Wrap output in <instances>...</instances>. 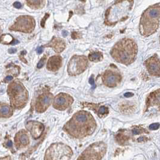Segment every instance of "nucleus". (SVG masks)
<instances>
[{
    "instance_id": "1",
    "label": "nucleus",
    "mask_w": 160,
    "mask_h": 160,
    "mask_svg": "<svg viewBox=\"0 0 160 160\" xmlns=\"http://www.w3.org/2000/svg\"><path fill=\"white\" fill-rule=\"evenodd\" d=\"M96 123L92 115L85 111L76 113L65 124L63 129L72 137L81 138L92 134Z\"/></svg>"
},
{
    "instance_id": "2",
    "label": "nucleus",
    "mask_w": 160,
    "mask_h": 160,
    "mask_svg": "<svg viewBox=\"0 0 160 160\" xmlns=\"http://www.w3.org/2000/svg\"><path fill=\"white\" fill-rule=\"evenodd\" d=\"M110 54L115 61L129 65L133 63L136 59L137 46L133 39L125 38L116 43Z\"/></svg>"
},
{
    "instance_id": "3",
    "label": "nucleus",
    "mask_w": 160,
    "mask_h": 160,
    "mask_svg": "<svg viewBox=\"0 0 160 160\" xmlns=\"http://www.w3.org/2000/svg\"><path fill=\"white\" fill-rule=\"evenodd\" d=\"M160 20V3L152 5L144 11L140 19V33L143 36H149L155 33Z\"/></svg>"
},
{
    "instance_id": "4",
    "label": "nucleus",
    "mask_w": 160,
    "mask_h": 160,
    "mask_svg": "<svg viewBox=\"0 0 160 160\" xmlns=\"http://www.w3.org/2000/svg\"><path fill=\"white\" fill-rule=\"evenodd\" d=\"M7 92L13 107L22 108L25 106L28 100V93L21 83L15 81L10 83Z\"/></svg>"
},
{
    "instance_id": "5",
    "label": "nucleus",
    "mask_w": 160,
    "mask_h": 160,
    "mask_svg": "<svg viewBox=\"0 0 160 160\" xmlns=\"http://www.w3.org/2000/svg\"><path fill=\"white\" fill-rule=\"evenodd\" d=\"M72 154V149L62 143H55L47 150L45 159H69Z\"/></svg>"
},
{
    "instance_id": "6",
    "label": "nucleus",
    "mask_w": 160,
    "mask_h": 160,
    "mask_svg": "<svg viewBox=\"0 0 160 160\" xmlns=\"http://www.w3.org/2000/svg\"><path fill=\"white\" fill-rule=\"evenodd\" d=\"M106 152V144L102 141L96 142L87 148L78 159H101Z\"/></svg>"
},
{
    "instance_id": "7",
    "label": "nucleus",
    "mask_w": 160,
    "mask_h": 160,
    "mask_svg": "<svg viewBox=\"0 0 160 160\" xmlns=\"http://www.w3.org/2000/svg\"><path fill=\"white\" fill-rule=\"evenodd\" d=\"M35 21L30 16H20L10 27V30L25 33H32L35 27Z\"/></svg>"
},
{
    "instance_id": "8",
    "label": "nucleus",
    "mask_w": 160,
    "mask_h": 160,
    "mask_svg": "<svg viewBox=\"0 0 160 160\" xmlns=\"http://www.w3.org/2000/svg\"><path fill=\"white\" fill-rule=\"evenodd\" d=\"M88 60L85 56L74 55L69 62L67 72L70 75H79L86 69Z\"/></svg>"
},
{
    "instance_id": "9",
    "label": "nucleus",
    "mask_w": 160,
    "mask_h": 160,
    "mask_svg": "<svg viewBox=\"0 0 160 160\" xmlns=\"http://www.w3.org/2000/svg\"><path fill=\"white\" fill-rule=\"evenodd\" d=\"M74 102V99L69 95L60 93L55 96L53 101V107L54 108L63 111L70 107Z\"/></svg>"
},
{
    "instance_id": "10",
    "label": "nucleus",
    "mask_w": 160,
    "mask_h": 160,
    "mask_svg": "<svg viewBox=\"0 0 160 160\" xmlns=\"http://www.w3.org/2000/svg\"><path fill=\"white\" fill-rule=\"evenodd\" d=\"M102 80L105 85L108 87H114L121 83L122 76L118 72L109 69L104 72L102 77Z\"/></svg>"
},
{
    "instance_id": "11",
    "label": "nucleus",
    "mask_w": 160,
    "mask_h": 160,
    "mask_svg": "<svg viewBox=\"0 0 160 160\" xmlns=\"http://www.w3.org/2000/svg\"><path fill=\"white\" fill-rule=\"evenodd\" d=\"M53 99V95L52 93L46 92L40 95L36 103V110L38 113L45 112L47 108L51 105Z\"/></svg>"
},
{
    "instance_id": "12",
    "label": "nucleus",
    "mask_w": 160,
    "mask_h": 160,
    "mask_svg": "<svg viewBox=\"0 0 160 160\" xmlns=\"http://www.w3.org/2000/svg\"><path fill=\"white\" fill-rule=\"evenodd\" d=\"M149 74L154 77H160V59L156 56H152L144 62Z\"/></svg>"
},
{
    "instance_id": "13",
    "label": "nucleus",
    "mask_w": 160,
    "mask_h": 160,
    "mask_svg": "<svg viewBox=\"0 0 160 160\" xmlns=\"http://www.w3.org/2000/svg\"><path fill=\"white\" fill-rule=\"evenodd\" d=\"M26 128L34 139L40 137L44 131V126L37 121H29L26 123Z\"/></svg>"
},
{
    "instance_id": "14",
    "label": "nucleus",
    "mask_w": 160,
    "mask_h": 160,
    "mask_svg": "<svg viewBox=\"0 0 160 160\" xmlns=\"http://www.w3.org/2000/svg\"><path fill=\"white\" fill-rule=\"evenodd\" d=\"M14 143L17 149L26 147L29 144V137L27 133L24 130H21L14 137Z\"/></svg>"
},
{
    "instance_id": "15",
    "label": "nucleus",
    "mask_w": 160,
    "mask_h": 160,
    "mask_svg": "<svg viewBox=\"0 0 160 160\" xmlns=\"http://www.w3.org/2000/svg\"><path fill=\"white\" fill-rule=\"evenodd\" d=\"M156 107L160 110V89L151 93L146 100V108Z\"/></svg>"
},
{
    "instance_id": "16",
    "label": "nucleus",
    "mask_w": 160,
    "mask_h": 160,
    "mask_svg": "<svg viewBox=\"0 0 160 160\" xmlns=\"http://www.w3.org/2000/svg\"><path fill=\"white\" fill-rule=\"evenodd\" d=\"M46 46L52 48L54 51L57 53H60L65 49L66 43L63 39L54 37Z\"/></svg>"
},
{
    "instance_id": "17",
    "label": "nucleus",
    "mask_w": 160,
    "mask_h": 160,
    "mask_svg": "<svg viewBox=\"0 0 160 160\" xmlns=\"http://www.w3.org/2000/svg\"><path fill=\"white\" fill-rule=\"evenodd\" d=\"M62 66V59L60 56L55 55L50 58L48 61L47 67L52 72H55L59 70Z\"/></svg>"
},
{
    "instance_id": "18",
    "label": "nucleus",
    "mask_w": 160,
    "mask_h": 160,
    "mask_svg": "<svg viewBox=\"0 0 160 160\" xmlns=\"http://www.w3.org/2000/svg\"><path fill=\"white\" fill-rule=\"evenodd\" d=\"M12 114V108L6 104H0V118H8L11 116Z\"/></svg>"
},
{
    "instance_id": "19",
    "label": "nucleus",
    "mask_w": 160,
    "mask_h": 160,
    "mask_svg": "<svg viewBox=\"0 0 160 160\" xmlns=\"http://www.w3.org/2000/svg\"><path fill=\"white\" fill-rule=\"evenodd\" d=\"M45 3V0H27L28 6L31 9L36 10L43 8Z\"/></svg>"
},
{
    "instance_id": "20",
    "label": "nucleus",
    "mask_w": 160,
    "mask_h": 160,
    "mask_svg": "<svg viewBox=\"0 0 160 160\" xmlns=\"http://www.w3.org/2000/svg\"><path fill=\"white\" fill-rule=\"evenodd\" d=\"M0 43L5 45H15L19 43V41L17 40H14V38L10 34H4L0 37Z\"/></svg>"
},
{
    "instance_id": "21",
    "label": "nucleus",
    "mask_w": 160,
    "mask_h": 160,
    "mask_svg": "<svg viewBox=\"0 0 160 160\" xmlns=\"http://www.w3.org/2000/svg\"><path fill=\"white\" fill-rule=\"evenodd\" d=\"M103 53L100 52H94L89 54V59L92 62H99L101 61L103 59Z\"/></svg>"
},
{
    "instance_id": "22",
    "label": "nucleus",
    "mask_w": 160,
    "mask_h": 160,
    "mask_svg": "<svg viewBox=\"0 0 160 160\" xmlns=\"http://www.w3.org/2000/svg\"><path fill=\"white\" fill-rule=\"evenodd\" d=\"M108 108L107 107H104V106H103V107H100L99 108L98 113V114H99V116H101V117H103V116L104 115H106L107 114H108Z\"/></svg>"
},
{
    "instance_id": "23",
    "label": "nucleus",
    "mask_w": 160,
    "mask_h": 160,
    "mask_svg": "<svg viewBox=\"0 0 160 160\" xmlns=\"http://www.w3.org/2000/svg\"><path fill=\"white\" fill-rule=\"evenodd\" d=\"M147 132L146 131H145L143 128H136L133 130V133L134 134H138L141 133H145Z\"/></svg>"
},
{
    "instance_id": "24",
    "label": "nucleus",
    "mask_w": 160,
    "mask_h": 160,
    "mask_svg": "<svg viewBox=\"0 0 160 160\" xmlns=\"http://www.w3.org/2000/svg\"><path fill=\"white\" fill-rule=\"evenodd\" d=\"M45 62H46V56H45L44 57H43L42 59L39 61V62L38 63V64L37 65V67L38 69L42 68L43 66V65H44Z\"/></svg>"
},
{
    "instance_id": "25",
    "label": "nucleus",
    "mask_w": 160,
    "mask_h": 160,
    "mask_svg": "<svg viewBox=\"0 0 160 160\" xmlns=\"http://www.w3.org/2000/svg\"><path fill=\"white\" fill-rule=\"evenodd\" d=\"M50 17V14L48 13H46L44 17V18H43L41 21V26L42 27H45V22L47 21V19L48 18V17Z\"/></svg>"
},
{
    "instance_id": "26",
    "label": "nucleus",
    "mask_w": 160,
    "mask_h": 160,
    "mask_svg": "<svg viewBox=\"0 0 160 160\" xmlns=\"http://www.w3.org/2000/svg\"><path fill=\"white\" fill-rule=\"evenodd\" d=\"M159 126H160V125L159 123H153L149 126V128L151 130H156L159 128Z\"/></svg>"
},
{
    "instance_id": "27",
    "label": "nucleus",
    "mask_w": 160,
    "mask_h": 160,
    "mask_svg": "<svg viewBox=\"0 0 160 160\" xmlns=\"http://www.w3.org/2000/svg\"><path fill=\"white\" fill-rule=\"evenodd\" d=\"M89 83L92 85V89H94L96 87L95 84V80L93 78V76H92L90 79H89Z\"/></svg>"
},
{
    "instance_id": "28",
    "label": "nucleus",
    "mask_w": 160,
    "mask_h": 160,
    "mask_svg": "<svg viewBox=\"0 0 160 160\" xmlns=\"http://www.w3.org/2000/svg\"><path fill=\"white\" fill-rule=\"evenodd\" d=\"M13 6H14V7H15L16 9H19L22 8V4L20 3H19V2H15V3H14Z\"/></svg>"
},
{
    "instance_id": "29",
    "label": "nucleus",
    "mask_w": 160,
    "mask_h": 160,
    "mask_svg": "<svg viewBox=\"0 0 160 160\" xmlns=\"http://www.w3.org/2000/svg\"><path fill=\"white\" fill-rule=\"evenodd\" d=\"M12 80H13V77L9 75V76H7V77H6L5 78V79H4V82L7 83V82H9V81H11Z\"/></svg>"
},
{
    "instance_id": "30",
    "label": "nucleus",
    "mask_w": 160,
    "mask_h": 160,
    "mask_svg": "<svg viewBox=\"0 0 160 160\" xmlns=\"http://www.w3.org/2000/svg\"><path fill=\"white\" fill-rule=\"evenodd\" d=\"M72 37L74 39H76L77 38H79L80 37L78 36V33L77 32H74L72 34Z\"/></svg>"
},
{
    "instance_id": "31",
    "label": "nucleus",
    "mask_w": 160,
    "mask_h": 160,
    "mask_svg": "<svg viewBox=\"0 0 160 160\" xmlns=\"http://www.w3.org/2000/svg\"><path fill=\"white\" fill-rule=\"evenodd\" d=\"M133 95H134V94L133 93H131V92H127L124 94V96L126 97V98H130V97L133 96Z\"/></svg>"
},
{
    "instance_id": "32",
    "label": "nucleus",
    "mask_w": 160,
    "mask_h": 160,
    "mask_svg": "<svg viewBox=\"0 0 160 160\" xmlns=\"http://www.w3.org/2000/svg\"><path fill=\"white\" fill-rule=\"evenodd\" d=\"M17 51L16 48H10V50H9V54H14Z\"/></svg>"
},
{
    "instance_id": "33",
    "label": "nucleus",
    "mask_w": 160,
    "mask_h": 160,
    "mask_svg": "<svg viewBox=\"0 0 160 160\" xmlns=\"http://www.w3.org/2000/svg\"><path fill=\"white\" fill-rule=\"evenodd\" d=\"M43 47H39V48H37V54H42V52H43Z\"/></svg>"
},
{
    "instance_id": "34",
    "label": "nucleus",
    "mask_w": 160,
    "mask_h": 160,
    "mask_svg": "<svg viewBox=\"0 0 160 160\" xmlns=\"http://www.w3.org/2000/svg\"><path fill=\"white\" fill-rule=\"evenodd\" d=\"M7 146L8 147H11V146H13V143H12V141H9L7 142Z\"/></svg>"
},
{
    "instance_id": "35",
    "label": "nucleus",
    "mask_w": 160,
    "mask_h": 160,
    "mask_svg": "<svg viewBox=\"0 0 160 160\" xmlns=\"http://www.w3.org/2000/svg\"><path fill=\"white\" fill-rule=\"evenodd\" d=\"M67 34H68V33H67L66 31H65V30H64V31L62 32V34H63V36L64 37L67 36Z\"/></svg>"
},
{
    "instance_id": "36",
    "label": "nucleus",
    "mask_w": 160,
    "mask_h": 160,
    "mask_svg": "<svg viewBox=\"0 0 160 160\" xmlns=\"http://www.w3.org/2000/svg\"><path fill=\"white\" fill-rule=\"evenodd\" d=\"M159 42H160V36H159Z\"/></svg>"
}]
</instances>
